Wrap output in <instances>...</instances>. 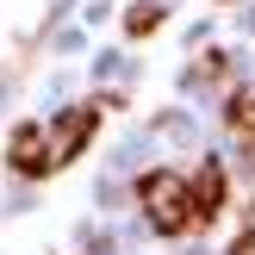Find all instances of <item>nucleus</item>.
<instances>
[{"mask_svg":"<svg viewBox=\"0 0 255 255\" xmlns=\"http://www.w3.org/2000/svg\"><path fill=\"white\" fill-rule=\"evenodd\" d=\"M137 199H143V218H149L156 237H181L187 224L199 218V212H193V181H181L174 168L143 174V181H137Z\"/></svg>","mask_w":255,"mask_h":255,"instance_id":"obj_1","label":"nucleus"},{"mask_svg":"<svg viewBox=\"0 0 255 255\" xmlns=\"http://www.w3.org/2000/svg\"><path fill=\"white\" fill-rule=\"evenodd\" d=\"M94 131H100V100H81V106H69V112H62V119H56V131H50V149H56V168L81 156Z\"/></svg>","mask_w":255,"mask_h":255,"instance_id":"obj_2","label":"nucleus"},{"mask_svg":"<svg viewBox=\"0 0 255 255\" xmlns=\"http://www.w3.org/2000/svg\"><path fill=\"white\" fill-rule=\"evenodd\" d=\"M6 162H12V174H25V181L50 174V168H56L50 131H44V125H19V131H12V143H6Z\"/></svg>","mask_w":255,"mask_h":255,"instance_id":"obj_3","label":"nucleus"},{"mask_svg":"<svg viewBox=\"0 0 255 255\" xmlns=\"http://www.w3.org/2000/svg\"><path fill=\"white\" fill-rule=\"evenodd\" d=\"M193 212H199V224H212L224 212V168L218 162H199V174H193Z\"/></svg>","mask_w":255,"mask_h":255,"instance_id":"obj_4","label":"nucleus"},{"mask_svg":"<svg viewBox=\"0 0 255 255\" xmlns=\"http://www.w3.org/2000/svg\"><path fill=\"white\" fill-rule=\"evenodd\" d=\"M224 119H231V131H237V137H243V143L255 149V87H243V94H231Z\"/></svg>","mask_w":255,"mask_h":255,"instance_id":"obj_5","label":"nucleus"},{"mask_svg":"<svg viewBox=\"0 0 255 255\" xmlns=\"http://www.w3.org/2000/svg\"><path fill=\"white\" fill-rule=\"evenodd\" d=\"M156 25H162V6H156V0H149V6H131V12H125V31H131V37L156 31Z\"/></svg>","mask_w":255,"mask_h":255,"instance_id":"obj_6","label":"nucleus"},{"mask_svg":"<svg viewBox=\"0 0 255 255\" xmlns=\"http://www.w3.org/2000/svg\"><path fill=\"white\" fill-rule=\"evenodd\" d=\"M231 255H255V231H243V237H237V249Z\"/></svg>","mask_w":255,"mask_h":255,"instance_id":"obj_7","label":"nucleus"}]
</instances>
